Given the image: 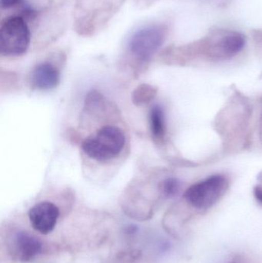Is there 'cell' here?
Here are the masks:
<instances>
[{"mask_svg": "<svg viewBox=\"0 0 262 263\" xmlns=\"http://www.w3.org/2000/svg\"><path fill=\"white\" fill-rule=\"evenodd\" d=\"M149 124L151 133L157 139H163L166 134V121L163 108L159 106H154L149 114Z\"/></svg>", "mask_w": 262, "mask_h": 263, "instance_id": "9", "label": "cell"}, {"mask_svg": "<svg viewBox=\"0 0 262 263\" xmlns=\"http://www.w3.org/2000/svg\"><path fill=\"white\" fill-rule=\"evenodd\" d=\"M126 140V136L120 128L104 126L97 132L95 136L85 139L82 148L91 159L106 162L115 159L121 153Z\"/></svg>", "mask_w": 262, "mask_h": 263, "instance_id": "1", "label": "cell"}, {"mask_svg": "<svg viewBox=\"0 0 262 263\" xmlns=\"http://www.w3.org/2000/svg\"><path fill=\"white\" fill-rule=\"evenodd\" d=\"M255 198L262 203V185H257L254 190Z\"/></svg>", "mask_w": 262, "mask_h": 263, "instance_id": "12", "label": "cell"}, {"mask_svg": "<svg viewBox=\"0 0 262 263\" xmlns=\"http://www.w3.org/2000/svg\"><path fill=\"white\" fill-rule=\"evenodd\" d=\"M30 32L24 18L9 17L0 29V52L6 57H17L27 51L30 43Z\"/></svg>", "mask_w": 262, "mask_h": 263, "instance_id": "2", "label": "cell"}, {"mask_svg": "<svg viewBox=\"0 0 262 263\" xmlns=\"http://www.w3.org/2000/svg\"><path fill=\"white\" fill-rule=\"evenodd\" d=\"M22 1L23 0H0V3L3 9H10L21 4Z\"/></svg>", "mask_w": 262, "mask_h": 263, "instance_id": "11", "label": "cell"}, {"mask_svg": "<svg viewBox=\"0 0 262 263\" xmlns=\"http://www.w3.org/2000/svg\"><path fill=\"white\" fill-rule=\"evenodd\" d=\"M165 32L159 26H148L135 32L129 43L130 52L141 61H148L164 42Z\"/></svg>", "mask_w": 262, "mask_h": 263, "instance_id": "4", "label": "cell"}, {"mask_svg": "<svg viewBox=\"0 0 262 263\" xmlns=\"http://www.w3.org/2000/svg\"><path fill=\"white\" fill-rule=\"evenodd\" d=\"M180 186L181 184L179 180L175 178H168L162 184V190L166 197L171 198L178 194Z\"/></svg>", "mask_w": 262, "mask_h": 263, "instance_id": "10", "label": "cell"}, {"mask_svg": "<svg viewBox=\"0 0 262 263\" xmlns=\"http://www.w3.org/2000/svg\"><path fill=\"white\" fill-rule=\"evenodd\" d=\"M246 45V38L243 34L234 31L225 32L217 42V50L225 57H232L243 50Z\"/></svg>", "mask_w": 262, "mask_h": 263, "instance_id": "8", "label": "cell"}, {"mask_svg": "<svg viewBox=\"0 0 262 263\" xmlns=\"http://www.w3.org/2000/svg\"><path fill=\"white\" fill-rule=\"evenodd\" d=\"M15 247L18 259L23 262H30L43 250L41 242L26 232H19L15 235Z\"/></svg>", "mask_w": 262, "mask_h": 263, "instance_id": "7", "label": "cell"}, {"mask_svg": "<svg viewBox=\"0 0 262 263\" xmlns=\"http://www.w3.org/2000/svg\"><path fill=\"white\" fill-rule=\"evenodd\" d=\"M28 215L32 228L41 234L47 235L56 226L59 210L52 202H41L32 206Z\"/></svg>", "mask_w": 262, "mask_h": 263, "instance_id": "5", "label": "cell"}, {"mask_svg": "<svg viewBox=\"0 0 262 263\" xmlns=\"http://www.w3.org/2000/svg\"><path fill=\"white\" fill-rule=\"evenodd\" d=\"M227 188L226 177L221 175H214L191 185L185 193V199L194 208L206 210L218 202Z\"/></svg>", "mask_w": 262, "mask_h": 263, "instance_id": "3", "label": "cell"}, {"mask_svg": "<svg viewBox=\"0 0 262 263\" xmlns=\"http://www.w3.org/2000/svg\"><path fill=\"white\" fill-rule=\"evenodd\" d=\"M59 82V70L52 63H43L37 65L31 74L32 86L40 90L54 89Z\"/></svg>", "mask_w": 262, "mask_h": 263, "instance_id": "6", "label": "cell"}]
</instances>
